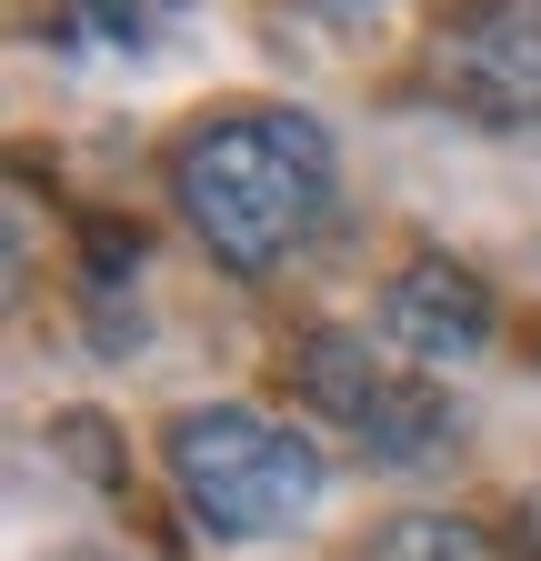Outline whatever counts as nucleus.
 <instances>
[{
  "mask_svg": "<svg viewBox=\"0 0 541 561\" xmlns=\"http://www.w3.org/2000/svg\"><path fill=\"white\" fill-rule=\"evenodd\" d=\"M422 91L482 130H541V0H441Z\"/></svg>",
  "mask_w": 541,
  "mask_h": 561,
  "instance_id": "4",
  "label": "nucleus"
},
{
  "mask_svg": "<svg viewBox=\"0 0 541 561\" xmlns=\"http://www.w3.org/2000/svg\"><path fill=\"white\" fill-rule=\"evenodd\" d=\"M171 201L221 271L270 280L321 241L331 201H342V161H331V130L311 111L241 101L171 140Z\"/></svg>",
  "mask_w": 541,
  "mask_h": 561,
  "instance_id": "1",
  "label": "nucleus"
},
{
  "mask_svg": "<svg viewBox=\"0 0 541 561\" xmlns=\"http://www.w3.org/2000/svg\"><path fill=\"white\" fill-rule=\"evenodd\" d=\"M291 381H301V411L352 432L361 461H381V471H441L461 451L451 391L431 371H412L401 351H371V331H301Z\"/></svg>",
  "mask_w": 541,
  "mask_h": 561,
  "instance_id": "3",
  "label": "nucleus"
},
{
  "mask_svg": "<svg viewBox=\"0 0 541 561\" xmlns=\"http://www.w3.org/2000/svg\"><path fill=\"white\" fill-rule=\"evenodd\" d=\"M161 471L181 491V512L211 541H281L321 512L331 461L311 432L270 421L251 401H191L161 421Z\"/></svg>",
  "mask_w": 541,
  "mask_h": 561,
  "instance_id": "2",
  "label": "nucleus"
},
{
  "mask_svg": "<svg viewBox=\"0 0 541 561\" xmlns=\"http://www.w3.org/2000/svg\"><path fill=\"white\" fill-rule=\"evenodd\" d=\"M371 561H511L492 522H471V512H391L371 531Z\"/></svg>",
  "mask_w": 541,
  "mask_h": 561,
  "instance_id": "6",
  "label": "nucleus"
},
{
  "mask_svg": "<svg viewBox=\"0 0 541 561\" xmlns=\"http://www.w3.org/2000/svg\"><path fill=\"white\" fill-rule=\"evenodd\" d=\"M191 11V0H71V21L111 50H161V31Z\"/></svg>",
  "mask_w": 541,
  "mask_h": 561,
  "instance_id": "7",
  "label": "nucleus"
},
{
  "mask_svg": "<svg viewBox=\"0 0 541 561\" xmlns=\"http://www.w3.org/2000/svg\"><path fill=\"white\" fill-rule=\"evenodd\" d=\"M301 11H311V21H331V31H361V21H381V11H391V0H301Z\"/></svg>",
  "mask_w": 541,
  "mask_h": 561,
  "instance_id": "8",
  "label": "nucleus"
},
{
  "mask_svg": "<svg viewBox=\"0 0 541 561\" xmlns=\"http://www.w3.org/2000/svg\"><path fill=\"white\" fill-rule=\"evenodd\" d=\"M502 331V301H492V280L451 261V251H422V261H401L391 271V291H381V351H401L412 371H451V362H482Z\"/></svg>",
  "mask_w": 541,
  "mask_h": 561,
  "instance_id": "5",
  "label": "nucleus"
}]
</instances>
